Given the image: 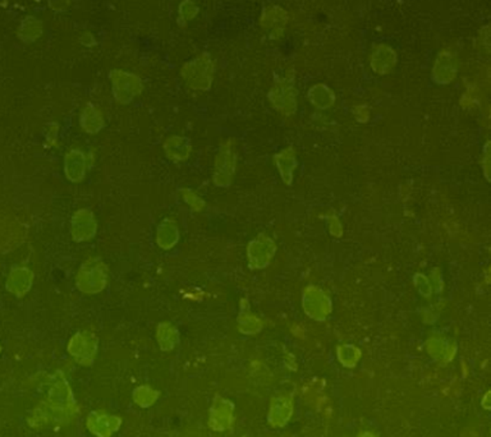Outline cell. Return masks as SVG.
Masks as SVG:
<instances>
[{"label": "cell", "instance_id": "277c9868", "mask_svg": "<svg viewBox=\"0 0 491 437\" xmlns=\"http://www.w3.org/2000/svg\"><path fill=\"white\" fill-rule=\"evenodd\" d=\"M34 283V273L30 268L17 266L12 268L7 280V289L17 298H22L30 292Z\"/></svg>", "mask_w": 491, "mask_h": 437}, {"label": "cell", "instance_id": "ba28073f", "mask_svg": "<svg viewBox=\"0 0 491 437\" xmlns=\"http://www.w3.org/2000/svg\"><path fill=\"white\" fill-rule=\"evenodd\" d=\"M56 136H58V129L55 131V132H48L46 134V143L49 145V146H54V145H56Z\"/></svg>", "mask_w": 491, "mask_h": 437}, {"label": "cell", "instance_id": "5b68a950", "mask_svg": "<svg viewBox=\"0 0 491 437\" xmlns=\"http://www.w3.org/2000/svg\"><path fill=\"white\" fill-rule=\"evenodd\" d=\"M163 149L169 160L183 161L188 159L191 145L187 138L180 136H171L163 143Z\"/></svg>", "mask_w": 491, "mask_h": 437}, {"label": "cell", "instance_id": "7a4b0ae2", "mask_svg": "<svg viewBox=\"0 0 491 437\" xmlns=\"http://www.w3.org/2000/svg\"><path fill=\"white\" fill-rule=\"evenodd\" d=\"M98 231V223L94 213L89 209H81L72 216L70 232L74 242L92 239Z\"/></svg>", "mask_w": 491, "mask_h": 437}, {"label": "cell", "instance_id": "3957f363", "mask_svg": "<svg viewBox=\"0 0 491 437\" xmlns=\"http://www.w3.org/2000/svg\"><path fill=\"white\" fill-rule=\"evenodd\" d=\"M91 156L86 155L80 149H72L64 156V173L68 180L73 183L82 182L89 167H91Z\"/></svg>", "mask_w": 491, "mask_h": 437}, {"label": "cell", "instance_id": "52a82bcc", "mask_svg": "<svg viewBox=\"0 0 491 437\" xmlns=\"http://www.w3.org/2000/svg\"><path fill=\"white\" fill-rule=\"evenodd\" d=\"M80 125L86 134H98L104 128V119L98 110L86 109L81 114Z\"/></svg>", "mask_w": 491, "mask_h": 437}, {"label": "cell", "instance_id": "8992f818", "mask_svg": "<svg viewBox=\"0 0 491 437\" xmlns=\"http://www.w3.org/2000/svg\"><path fill=\"white\" fill-rule=\"evenodd\" d=\"M179 231L177 224L171 219H165L158 226L156 243L161 250L169 251L178 243Z\"/></svg>", "mask_w": 491, "mask_h": 437}, {"label": "cell", "instance_id": "6da1fadb", "mask_svg": "<svg viewBox=\"0 0 491 437\" xmlns=\"http://www.w3.org/2000/svg\"><path fill=\"white\" fill-rule=\"evenodd\" d=\"M109 271L105 262L98 257L89 259L81 265L76 277V286L82 293L96 295L107 286Z\"/></svg>", "mask_w": 491, "mask_h": 437}]
</instances>
